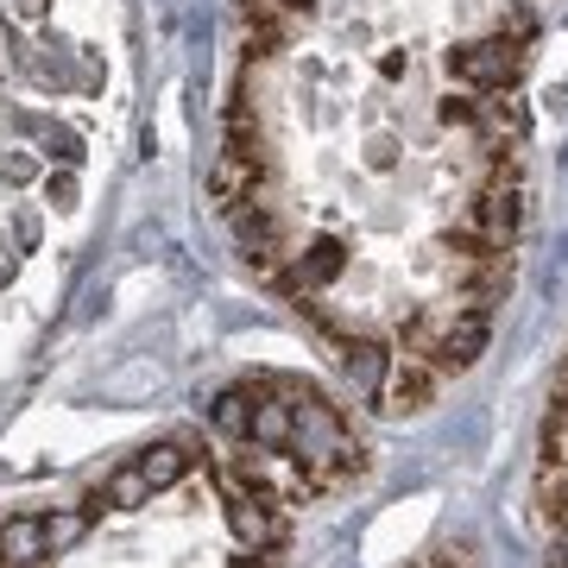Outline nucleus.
<instances>
[{
    "label": "nucleus",
    "mask_w": 568,
    "mask_h": 568,
    "mask_svg": "<svg viewBox=\"0 0 568 568\" xmlns=\"http://www.w3.org/2000/svg\"><path fill=\"white\" fill-rule=\"evenodd\" d=\"M448 77L462 82L467 95H506L511 82L525 77V26H499L480 39H462L448 51Z\"/></svg>",
    "instance_id": "nucleus-1"
},
{
    "label": "nucleus",
    "mask_w": 568,
    "mask_h": 568,
    "mask_svg": "<svg viewBox=\"0 0 568 568\" xmlns=\"http://www.w3.org/2000/svg\"><path fill=\"white\" fill-rule=\"evenodd\" d=\"M39 562H51L44 518H7L0 525V568H39Z\"/></svg>",
    "instance_id": "nucleus-2"
},
{
    "label": "nucleus",
    "mask_w": 568,
    "mask_h": 568,
    "mask_svg": "<svg viewBox=\"0 0 568 568\" xmlns=\"http://www.w3.org/2000/svg\"><path fill=\"white\" fill-rule=\"evenodd\" d=\"M417 568H467V562L455 556V549H436V556H429V562H417Z\"/></svg>",
    "instance_id": "nucleus-3"
}]
</instances>
